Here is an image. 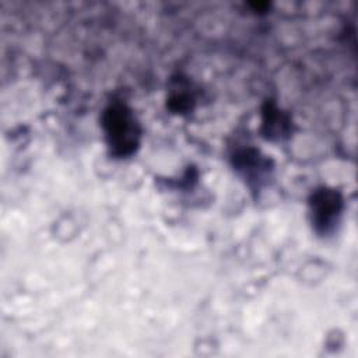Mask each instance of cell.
I'll return each mask as SVG.
<instances>
[{
  "mask_svg": "<svg viewBox=\"0 0 358 358\" xmlns=\"http://www.w3.org/2000/svg\"><path fill=\"white\" fill-rule=\"evenodd\" d=\"M103 122L110 147L117 154H130L138 138L137 124L131 113L123 106H112L106 110Z\"/></svg>",
  "mask_w": 358,
  "mask_h": 358,
  "instance_id": "cell-1",
  "label": "cell"
},
{
  "mask_svg": "<svg viewBox=\"0 0 358 358\" xmlns=\"http://www.w3.org/2000/svg\"><path fill=\"white\" fill-rule=\"evenodd\" d=\"M315 203V217L316 222L326 228L330 221L334 218V215L338 213L340 208V200L337 197V193L333 192H322L317 194Z\"/></svg>",
  "mask_w": 358,
  "mask_h": 358,
  "instance_id": "cell-2",
  "label": "cell"
}]
</instances>
